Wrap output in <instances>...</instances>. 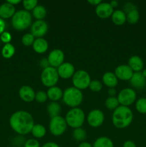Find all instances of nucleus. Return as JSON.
Returning <instances> with one entry per match:
<instances>
[{
    "instance_id": "1",
    "label": "nucleus",
    "mask_w": 146,
    "mask_h": 147,
    "mask_svg": "<svg viewBox=\"0 0 146 147\" xmlns=\"http://www.w3.org/2000/svg\"><path fill=\"white\" fill-rule=\"evenodd\" d=\"M9 124L14 131L21 135L30 133L34 126L31 115L24 111H19L13 113L10 117Z\"/></svg>"
},
{
    "instance_id": "2",
    "label": "nucleus",
    "mask_w": 146,
    "mask_h": 147,
    "mask_svg": "<svg viewBox=\"0 0 146 147\" xmlns=\"http://www.w3.org/2000/svg\"><path fill=\"white\" fill-rule=\"evenodd\" d=\"M133 119V111L129 107L119 106L114 110L112 121L113 123L117 129H125L132 123Z\"/></svg>"
},
{
    "instance_id": "3",
    "label": "nucleus",
    "mask_w": 146,
    "mask_h": 147,
    "mask_svg": "<svg viewBox=\"0 0 146 147\" xmlns=\"http://www.w3.org/2000/svg\"><path fill=\"white\" fill-rule=\"evenodd\" d=\"M32 17L29 11L19 10L16 11L11 19V24L15 30L22 31L28 28L31 24Z\"/></svg>"
},
{
    "instance_id": "4",
    "label": "nucleus",
    "mask_w": 146,
    "mask_h": 147,
    "mask_svg": "<svg viewBox=\"0 0 146 147\" xmlns=\"http://www.w3.org/2000/svg\"><path fill=\"white\" fill-rule=\"evenodd\" d=\"M63 101L70 107L77 108L82 103L83 94L81 90L74 87H70L65 89L63 92Z\"/></svg>"
},
{
    "instance_id": "5",
    "label": "nucleus",
    "mask_w": 146,
    "mask_h": 147,
    "mask_svg": "<svg viewBox=\"0 0 146 147\" xmlns=\"http://www.w3.org/2000/svg\"><path fill=\"white\" fill-rule=\"evenodd\" d=\"M67 124L73 129L81 128L84 121V113L79 108H73L66 114Z\"/></svg>"
},
{
    "instance_id": "6",
    "label": "nucleus",
    "mask_w": 146,
    "mask_h": 147,
    "mask_svg": "<svg viewBox=\"0 0 146 147\" xmlns=\"http://www.w3.org/2000/svg\"><path fill=\"white\" fill-rule=\"evenodd\" d=\"M59 75L57 70L54 67H50L43 69L41 74V80L44 86L48 88L55 86L59 80Z\"/></svg>"
},
{
    "instance_id": "7",
    "label": "nucleus",
    "mask_w": 146,
    "mask_h": 147,
    "mask_svg": "<svg viewBox=\"0 0 146 147\" xmlns=\"http://www.w3.org/2000/svg\"><path fill=\"white\" fill-rule=\"evenodd\" d=\"M91 82L90 75L83 70H77L72 76V83L74 88L79 90H84L89 88Z\"/></svg>"
},
{
    "instance_id": "8",
    "label": "nucleus",
    "mask_w": 146,
    "mask_h": 147,
    "mask_svg": "<svg viewBox=\"0 0 146 147\" xmlns=\"http://www.w3.org/2000/svg\"><path fill=\"white\" fill-rule=\"evenodd\" d=\"M67 124L65 119L60 116L52 118L50 122V132L52 134L56 136H61L62 134H63L67 129Z\"/></svg>"
},
{
    "instance_id": "9",
    "label": "nucleus",
    "mask_w": 146,
    "mask_h": 147,
    "mask_svg": "<svg viewBox=\"0 0 146 147\" xmlns=\"http://www.w3.org/2000/svg\"><path fill=\"white\" fill-rule=\"evenodd\" d=\"M136 95L135 91L133 89L127 88H124L119 93L118 96H117V100H118L119 103L121 104V106H127L133 104L136 100Z\"/></svg>"
},
{
    "instance_id": "10",
    "label": "nucleus",
    "mask_w": 146,
    "mask_h": 147,
    "mask_svg": "<svg viewBox=\"0 0 146 147\" xmlns=\"http://www.w3.org/2000/svg\"><path fill=\"white\" fill-rule=\"evenodd\" d=\"M87 120V123L90 126L97 128L101 126L104 122V113L99 109H94L89 113Z\"/></svg>"
},
{
    "instance_id": "11",
    "label": "nucleus",
    "mask_w": 146,
    "mask_h": 147,
    "mask_svg": "<svg viewBox=\"0 0 146 147\" xmlns=\"http://www.w3.org/2000/svg\"><path fill=\"white\" fill-rule=\"evenodd\" d=\"M48 30V25L44 20H37L31 26V34L37 38H42Z\"/></svg>"
},
{
    "instance_id": "12",
    "label": "nucleus",
    "mask_w": 146,
    "mask_h": 147,
    "mask_svg": "<svg viewBox=\"0 0 146 147\" xmlns=\"http://www.w3.org/2000/svg\"><path fill=\"white\" fill-rule=\"evenodd\" d=\"M47 60H48L50 66L56 68V67H60L63 63L64 60V54L60 49H55L50 52Z\"/></svg>"
},
{
    "instance_id": "13",
    "label": "nucleus",
    "mask_w": 146,
    "mask_h": 147,
    "mask_svg": "<svg viewBox=\"0 0 146 147\" xmlns=\"http://www.w3.org/2000/svg\"><path fill=\"white\" fill-rule=\"evenodd\" d=\"M133 70L128 65H121L116 67L115 70V75L117 79L122 80H129L133 76Z\"/></svg>"
},
{
    "instance_id": "14",
    "label": "nucleus",
    "mask_w": 146,
    "mask_h": 147,
    "mask_svg": "<svg viewBox=\"0 0 146 147\" xmlns=\"http://www.w3.org/2000/svg\"><path fill=\"white\" fill-rule=\"evenodd\" d=\"M95 12L100 18L107 19L111 17L114 11L110 3L101 2L96 7Z\"/></svg>"
},
{
    "instance_id": "15",
    "label": "nucleus",
    "mask_w": 146,
    "mask_h": 147,
    "mask_svg": "<svg viewBox=\"0 0 146 147\" xmlns=\"http://www.w3.org/2000/svg\"><path fill=\"white\" fill-rule=\"evenodd\" d=\"M59 77L63 79H68L72 77L74 74V67L70 63H63L60 67H57Z\"/></svg>"
},
{
    "instance_id": "16",
    "label": "nucleus",
    "mask_w": 146,
    "mask_h": 147,
    "mask_svg": "<svg viewBox=\"0 0 146 147\" xmlns=\"http://www.w3.org/2000/svg\"><path fill=\"white\" fill-rule=\"evenodd\" d=\"M19 97L25 102H31L35 99V92L32 88L28 86H24L19 91Z\"/></svg>"
},
{
    "instance_id": "17",
    "label": "nucleus",
    "mask_w": 146,
    "mask_h": 147,
    "mask_svg": "<svg viewBox=\"0 0 146 147\" xmlns=\"http://www.w3.org/2000/svg\"><path fill=\"white\" fill-rule=\"evenodd\" d=\"M130 83L136 89H143L146 86V78L143 76L141 72L133 73L130 79Z\"/></svg>"
},
{
    "instance_id": "18",
    "label": "nucleus",
    "mask_w": 146,
    "mask_h": 147,
    "mask_svg": "<svg viewBox=\"0 0 146 147\" xmlns=\"http://www.w3.org/2000/svg\"><path fill=\"white\" fill-rule=\"evenodd\" d=\"M15 12V7L9 3H4L0 6V17L3 20L12 17Z\"/></svg>"
},
{
    "instance_id": "19",
    "label": "nucleus",
    "mask_w": 146,
    "mask_h": 147,
    "mask_svg": "<svg viewBox=\"0 0 146 147\" xmlns=\"http://www.w3.org/2000/svg\"><path fill=\"white\" fill-rule=\"evenodd\" d=\"M128 65L135 73L141 72L143 69V61L140 57L137 55H133L130 57L128 60Z\"/></svg>"
},
{
    "instance_id": "20",
    "label": "nucleus",
    "mask_w": 146,
    "mask_h": 147,
    "mask_svg": "<svg viewBox=\"0 0 146 147\" xmlns=\"http://www.w3.org/2000/svg\"><path fill=\"white\" fill-rule=\"evenodd\" d=\"M103 83L110 88H113L118 83V79L116 77L115 73L112 72H107L102 76Z\"/></svg>"
},
{
    "instance_id": "21",
    "label": "nucleus",
    "mask_w": 146,
    "mask_h": 147,
    "mask_svg": "<svg viewBox=\"0 0 146 147\" xmlns=\"http://www.w3.org/2000/svg\"><path fill=\"white\" fill-rule=\"evenodd\" d=\"M32 45L34 51L39 54L44 53L48 49V42L44 38H37Z\"/></svg>"
},
{
    "instance_id": "22",
    "label": "nucleus",
    "mask_w": 146,
    "mask_h": 147,
    "mask_svg": "<svg viewBox=\"0 0 146 147\" xmlns=\"http://www.w3.org/2000/svg\"><path fill=\"white\" fill-rule=\"evenodd\" d=\"M47 94L49 99L52 100V102H56L60 100L61 98H62L63 91L60 88L53 86L48 89Z\"/></svg>"
},
{
    "instance_id": "23",
    "label": "nucleus",
    "mask_w": 146,
    "mask_h": 147,
    "mask_svg": "<svg viewBox=\"0 0 146 147\" xmlns=\"http://www.w3.org/2000/svg\"><path fill=\"white\" fill-rule=\"evenodd\" d=\"M112 21L116 25H123L125 23L126 20V14L122 10H116L114 11L111 16Z\"/></svg>"
},
{
    "instance_id": "24",
    "label": "nucleus",
    "mask_w": 146,
    "mask_h": 147,
    "mask_svg": "<svg viewBox=\"0 0 146 147\" xmlns=\"http://www.w3.org/2000/svg\"><path fill=\"white\" fill-rule=\"evenodd\" d=\"M61 111V106L57 102H52L47 106V112L51 118L56 117L60 115Z\"/></svg>"
},
{
    "instance_id": "25",
    "label": "nucleus",
    "mask_w": 146,
    "mask_h": 147,
    "mask_svg": "<svg viewBox=\"0 0 146 147\" xmlns=\"http://www.w3.org/2000/svg\"><path fill=\"white\" fill-rule=\"evenodd\" d=\"M92 147H114V144L110 139L106 136H102L94 142Z\"/></svg>"
},
{
    "instance_id": "26",
    "label": "nucleus",
    "mask_w": 146,
    "mask_h": 147,
    "mask_svg": "<svg viewBox=\"0 0 146 147\" xmlns=\"http://www.w3.org/2000/svg\"><path fill=\"white\" fill-rule=\"evenodd\" d=\"M31 133L35 138H42L46 134V129L42 124H34L31 129Z\"/></svg>"
},
{
    "instance_id": "27",
    "label": "nucleus",
    "mask_w": 146,
    "mask_h": 147,
    "mask_svg": "<svg viewBox=\"0 0 146 147\" xmlns=\"http://www.w3.org/2000/svg\"><path fill=\"white\" fill-rule=\"evenodd\" d=\"M32 14L35 19L37 20H42L47 14V10L42 5H37L32 10Z\"/></svg>"
},
{
    "instance_id": "28",
    "label": "nucleus",
    "mask_w": 146,
    "mask_h": 147,
    "mask_svg": "<svg viewBox=\"0 0 146 147\" xmlns=\"http://www.w3.org/2000/svg\"><path fill=\"white\" fill-rule=\"evenodd\" d=\"M14 53H15V48H14V45L10 43L5 44V45L2 47V50H1V55L6 59L11 58L14 55Z\"/></svg>"
},
{
    "instance_id": "29",
    "label": "nucleus",
    "mask_w": 146,
    "mask_h": 147,
    "mask_svg": "<svg viewBox=\"0 0 146 147\" xmlns=\"http://www.w3.org/2000/svg\"><path fill=\"white\" fill-rule=\"evenodd\" d=\"M139 18H140V14L137 9L133 10L126 14V20L127 22L131 24H136L138 22Z\"/></svg>"
},
{
    "instance_id": "30",
    "label": "nucleus",
    "mask_w": 146,
    "mask_h": 147,
    "mask_svg": "<svg viewBox=\"0 0 146 147\" xmlns=\"http://www.w3.org/2000/svg\"><path fill=\"white\" fill-rule=\"evenodd\" d=\"M119 104L120 103L117 98L115 97H110L105 100V106L110 110H115L119 106Z\"/></svg>"
},
{
    "instance_id": "31",
    "label": "nucleus",
    "mask_w": 146,
    "mask_h": 147,
    "mask_svg": "<svg viewBox=\"0 0 146 147\" xmlns=\"http://www.w3.org/2000/svg\"><path fill=\"white\" fill-rule=\"evenodd\" d=\"M86 136H87L86 131L82 128L75 129L73 131V137L76 141H78V142H82V141L84 140Z\"/></svg>"
},
{
    "instance_id": "32",
    "label": "nucleus",
    "mask_w": 146,
    "mask_h": 147,
    "mask_svg": "<svg viewBox=\"0 0 146 147\" xmlns=\"http://www.w3.org/2000/svg\"><path fill=\"white\" fill-rule=\"evenodd\" d=\"M135 108L140 113H146V98H141L138 99L135 103Z\"/></svg>"
},
{
    "instance_id": "33",
    "label": "nucleus",
    "mask_w": 146,
    "mask_h": 147,
    "mask_svg": "<svg viewBox=\"0 0 146 147\" xmlns=\"http://www.w3.org/2000/svg\"><path fill=\"white\" fill-rule=\"evenodd\" d=\"M34 40H35L34 37L31 33H27V34H25L22 37V39H21V42H22L23 45L25 46H27V47L32 45Z\"/></svg>"
},
{
    "instance_id": "34",
    "label": "nucleus",
    "mask_w": 146,
    "mask_h": 147,
    "mask_svg": "<svg viewBox=\"0 0 146 147\" xmlns=\"http://www.w3.org/2000/svg\"><path fill=\"white\" fill-rule=\"evenodd\" d=\"M89 88H90L92 91L99 92L102 88V85L101 82L99 81L98 80H91V82H90Z\"/></svg>"
},
{
    "instance_id": "35",
    "label": "nucleus",
    "mask_w": 146,
    "mask_h": 147,
    "mask_svg": "<svg viewBox=\"0 0 146 147\" xmlns=\"http://www.w3.org/2000/svg\"><path fill=\"white\" fill-rule=\"evenodd\" d=\"M37 0H25L23 1L22 4L24 6V9L27 11H30L33 10L37 6Z\"/></svg>"
},
{
    "instance_id": "36",
    "label": "nucleus",
    "mask_w": 146,
    "mask_h": 147,
    "mask_svg": "<svg viewBox=\"0 0 146 147\" xmlns=\"http://www.w3.org/2000/svg\"><path fill=\"white\" fill-rule=\"evenodd\" d=\"M47 98H48L47 94L42 90H40V91L37 92L35 93V100L39 103H44Z\"/></svg>"
},
{
    "instance_id": "37",
    "label": "nucleus",
    "mask_w": 146,
    "mask_h": 147,
    "mask_svg": "<svg viewBox=\"0 0 146 147\" xmlns=\"http://www.w3.org/2000/svg\"><path fill=\"white\" fill-rule=\"evenodd\" d=\"M0 40L2 42H4L5 44H8L11 40V35L8 32H4L2 34L0 35Z\"/></svg>"
},
{
    "instance_id": "38",
    "label": "nucleus",
    "mask_w": 146,
    "mask_h": 147,
    "mask_svg": "<svg viewBox=\"0 0 146 147\" xmlns=\"http://www.w3.org/2000/svg\"><path fill=\"white\" fill-rule=\"evenodd\" d=\"M123 9H124V11H124L125 13H127H127L130 12V11H133V10L137 9V8H136V6L132 2L125 3L124 5V7H123Z\"/></svg>"
},
{
    "instance_id": "39",
    "label": "nucleus",
    "mask_w": 146,
    "mask_h": 147,
    "mask_svg": "<svg viewBox=\"0 0 146 147\" xmlns=\"http://www.w3.org/2000/svg\"><path fill=\"white\" fill-rule=\"evenodd\" d=\"M24 147H40V144L37 139H31L25 142Z\"/></svg>"
},
{
    "instance_id": "40",
    "label": "nucleus",
    "mask_w": 146,
    "mask_h": 147,
    "mask_svg": "<svg viewBox=\"0 0 146 147\" xmlns=\"http://www.w3.org/2000/svg\"><path fill=\"white\" fill-rule=\"evenodd\" d=\"M40 65L43 69H45L47 67H50V64H49V62L47 58H44L42 60H41V61L40 62Z\"/></svg>"
},
{
    "instance_id": "41",
    "label": "nucleus",
    "mask_w": 146,
    "mask_h": 147,
    "mask_svg": "<svg viewBox=\"0 0 146 147\" xmlns=\"http://www.w3.org/2000/svg\"><path fill=\"white\" fill-rule=\"evenodd\" d=\"M5 27H6L5 22H4V20H3V19H1V17H0V34H1L4 32Z\"/></svg>"
},
{
    "instance_id": "42",
    "label": "nucleus",
    "mask_w": 146,
    "mask_h": 147,
    "mask_svg": "<svg viewBox=\"0 0 146 147\" xmlns=\"http://www.w3.org/2000/svg\"><path fill=\"white\" fill-rule=\"evenodd\" d=\"M123 147H136V144L133 141H127L123 144Z\"/></svg>"
},
{
    "instance_id": "43",
    "label": "nucleus",
    "mask_w": 146,
    "mask_h": 147,
    "mask_svg": "<svg viewBox=\"0 0 146 147\" xmlns=\"http://www.w3.org/2000/svg\"><path fill=\"white\" fill-rule=\"evenodd\" d=\"M42 147H60L58 144H57L54 142H47V143L44 144Z\"/></svg>"
},
{
    "instance_id": "44",
    "label": "nucleus",
    "mask_w": 146,
    "mask_h": 147,
    "mask_svg": "<svg viewBox=\"0 0 146 147\" xmlns=\"http://www.w3.org/2000/svg\"><path fill=\"white\" fill-rule=\"evenodd\" d=\"M87 2H88L89 4H92V5L97 6V5H99V4L102 2V1H100V0H88V1H87Z\"/></svg>"
},
{
    "instance_id": "45",
    "label": "nucleus",
    "mask_w": 146,
    "mask_h": 147,
    "mask_svg": "<svg viewBox=\"0 0 146 147\" xmlns=\"http://www.w3.org/2000/svg\"><path fill=\"white\" fill-rule=\"evenodd\" d=\"M108 93L110 96V97H114L115 95L116 94V90L115 89V88H110L108 90Z\"/></svg>"
},
{
    "instance_id": "46",
    "label": "nucleus",
    "mask_w": 146,
    "mask_h": 147,
    "mask_svg": "<svg viewBox=\"0 0 146 147\" xmlns=\"http://www.w3.org/2000/svg\"><path fill=\"white\" fill-rule=\"evenodd\" d=\"M7 2L9 3V4H11V5L14 6V5H16V4H19V3L21 2V1H20V0H8Z\"/></svg>"
},
{
    "instance_id": "47",
    "label": "nucleus",
    "mask_w": 146,
    "mask_h": 147,
    "mask_svg": "<svg viewBox=\"0 0 146 147\" xmlns=\"http://www.w3.org/2000/svg\"><path fill=\"white\" fill-rule=\"evenodd\" d=\"M78 147H92L91 144L88 142H82L80 145H79Z\"/></svg>"
},
{
    "instance_id": "48",
    "label": "nucleus",
    "mask_w": 146,
    "mask_h": 147,
    "mask_svg": "<svg viewBox=\"0 0 146 147\" xmlns=\"http://www.w3.org/2000/svg\"><path fill=\"white\" fill-rule=\"evenodd\" d=\"M110 5L112 6V7H113V9L115 8V7H117V5H118V1H115V0H113V1H112L110 3Z\"/></svg>"
},
{
    "instance_id": "49",
    "label": "nucleus",
    "mask_w": 146,
    "mask_h": 147,
    "mask_svg": "<svg viewBox=\"0 0 146 147\" xmlns=\"http://www.w3.org/2000/svg\"><path fill=\"white\" fill-rule=\"evenodd\" d=\"M141 73H142V74H143V76L146 78V69H144V70H142Z\"/></svg>"
}]
</instances>
